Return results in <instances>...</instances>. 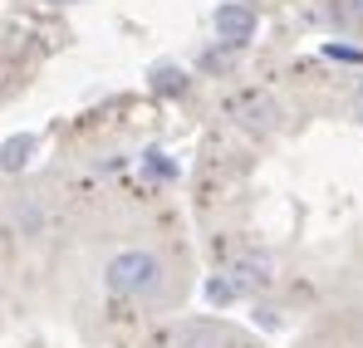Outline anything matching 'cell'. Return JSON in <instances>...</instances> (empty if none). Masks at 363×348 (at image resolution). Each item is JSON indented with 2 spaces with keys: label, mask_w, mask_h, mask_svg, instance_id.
Instances as JSON below:
<instances>
[{
  "label": "cell",
  "mask_w": 363,
  "mask_h": 348,
  "mask_svg": "<svg viewBox=\"0 0 363 348\" xmlns=\"http://www.w3.org/2000/svg\"><path fill=\"white\" fill-rule=\"evenodd\" d=\"M104 280H108V290H113V294L143 299V294H152L157 285H162V260L147 255V250H123V255L108 260Z\"/></svg>",
  "instance_id": "obj_1"
},
{
  "label": "cell",
  "mask_w": 363,
  "mask_h": 348,
  "mask_svg": "<svg viewBox=\"0 0 363 348\" xmlns=\"http://www.w3.org/2000/svg\"><path fill=\"white\" fill-rule=\"evenodd\" d=\"M216 35H221L226 45H245V40H255V10L241 5V0L221 5V10H216Z\"/></svg>",
  "instance_id": "obj_2"
},
{
  "label": "cell",
  "mask_w": 363,
  "mask_h": 348,
  "mask_svg": "<svg viewBox=\"0 0 363 348\" xmlns=\"http://www.w3.org/2000/svg\"><path fill=\"white\" fill-rule=\"evenodd\" d=\"M265 280H270V255H241V260L231 265V285H236V294L260 290Z\"/></svg>",
  "instance_id": "obj_3"
},
{
  "label": "cell",
  "mask_w": 363,
  "mask_h": 348,
  "mask_svg": "<svg viewBox=\"0 0 363 348\" xmlns=\"http://www.w3.org/2000/svg\"><path fill=\"white\" fill-rule=\"evenodd\" d=\"M30 152H35V133L5 137V142H0V172H20V167L30 162Z\"/></svg>",
  "instance_id": "obj_4"
},
{
  "label": "cell",
  "mask_w": 363,
  "mask_h": 348,
  "mask_svg": "<svg viewBox=\"0 0 363 348\" xmlns=\"http://www.w3.org/2000/svg\"><path fill=\"white\" fill-rule=\"evenodd\" d=\"M206 299H211V304H231V299H236V285H231V280H211V285H206Z\"/></svg>",
  "instance_id": "obj_5"
},
{
  "label": "cell",
  "mask_w": 363,
  "mask_h": 348,
  "mask_svg": "<svg viewBox=\"0 0 363 348\" xmlns=\"http://www.w3.org/2000/svg\"><path fill=\"white\" fill-rule=\"evenodd\" d=\"M329 59H344V64H363V50H349V45H324Z\"/></svg>",
  "instance_id": "obj_6"
},
{
  "label": "cell",
  "mask_w": 363,
  "mask_h": 348,
  "mask_svg": "<svg viewBox=\"0 0 363 348\" xmlns=\"http://www.w3.org/2000/svg\"><path fill=\"white\" fill-rule=\"evenodd\" d=\"M147 172H152V176H172L177 167H172V162H167L162 152H147Z\"/></svg>",
  "instance_id": "obj_7"
},
{
  "label": "cell",
  "mask_w": 363,
  "mask_h": 348,
  "mask_svg": "<svg viewBox=\"0 0 363 348\" xmlns=\"http://www.w3.org/2000/svg\"><path fill=\"white\" fill-rule=\"evenodd\" d=\"M152 84H162V89H182V74H177V69H162Z\"/></svg>",
  "instance_id": "obj_8"
},
{
  "label": "cell",
  "mask_w": 363,
  "mask_h": 348,
  "mask_svg": "<svg viewBox=\"0 0 363 348\" xmlns=\"http://www.w3.org/2000/svg\"><path fill=\"white\" fill-rule=\"evenodd\" d=\"M354 113L363 118V84H359V94H354Z\"/></svg>",
  "instance_id": "obj_9"
},
{
  "label": "cell",
  "mask_w": 363,
  "mask_h": 348,
  "mask_svg": "<svg viewBox=\"0 0 363 348\" xmlns=\"http://www.w3.org/2000/svg\"><path fill=\"white\" fill-rule=\"evenodd\" d=\"M50 5H79V0H50Z\"/></svg>",
  "instance_id": "obj_10"
},
{
  "label": "cell",
  "mask_w": 363,
  "mask_h": 348,
  "mask_svg": "<svg viewBox=\"0 0 363 348\" xmlns=\"http://www.w3.org/2000/svg\"><path fill=\"white\" fill-rule=\"evenodd\" d=\"M354 10H359V15H363V0H354Z\"/></svg>",
  "instance_id": "obj_11"
}]
</instances>
